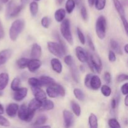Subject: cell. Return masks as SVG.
<instances>
[{"label":"cell","mask_w":128,"mask_h":128,"mask_svg":"<svg viewBox=\"0 0 128 128\" xmlns=\"http://www.w3.org/2000/svg\"><path fill=\"white\" fill-rule=\"evenodd\" d=\"M25 22L23 20L18 19L16 20L11 24L10 29V38L12 41H14L17 40L24 28Z\"/></svg>","instance_id":"obj_1"},{"label":"cell","mask_w":128,"mask_h":128,"mask_svg":"<svg viewBox=\"0 0 128 128\" xmlns=\"http://www.w3.org/2000/svg\"><path fill=\"white\" fill-rule=\"evenodd\" d=\"M86 62H88L89 67L92 72L101 73L102 68V62L98 55L95 54H88V58Z\"/></svg>","instance_id":"obj_2"},{"label":"cell","mask_w":128,"mask_h":128,"mask_svg":"<svg viewBox=\"0 0 128 128\" xmlns=\"http://www.w3.org/2000/svg\"><path fill=\"white\" fill-rule=\"evenodd\" d=\"M46 93L50 98H55L58 96L64 97L66 94V91L61 85L55 82L54 84L48 87L46 89Z\"/></svg>","instance_id":"obj_3"},{"label":"cell","mask_w":128,"mask_h":128,"mask_svg":"<svg viewBox=\"0 0 128 128\" xmlns=\"http://www.w3.org/2000/svg\"><path fill=\"white\" fill-rule=\"evenodd\" d=\"M107 22L104 16H100L98 18L96 23V32L100 40H103L106 34Z\"/></svg>","instance_id":"obj_4"},{"label":"cell","mask_w":128,"mask_h":128,"mask_svg":"<svg viewBox=\"0 0 128 128\" xmlns=\"http://www.w3.org/2000/svg\"><path fill=\"white\" fill-rule=\"evenodd\" d=\"M60 30H61L62 37L68 42V43H70V44H72L73 38H72V34H71L70 20L66 19L62 21L61 24V27H60Z\"/></svg>","instance_id":"obj_5"},{"label":"cell","mask_w":128,"mask_h":128,"mask_svg":"<svg viewBox=\"0 0 128 128\" xmlns=\"http://www.w3.org/2000/svg\"><path fill=\"white\" fill-rule=\"evenodd\" d=\"M24 6L22 4L18 5L14 0L9 2L6 11V16L8 18L16 17L22 10Z\"/></svg>","instance_id":"obj_6"},{"label":"cell","mask_w":128,"mask_h":128,"mask_svg":"<svg viewBox=\"0 0 128 128\" xmlns=\"http://www.w3.org/2000/svg\"><path fill=\"white\" fill-rule=\"evenodd\" d=\"M18 112L19 118L26 122H30L34 116V112L29 110L25 104H22L19 107Z\"/></svg>","instance_id":"obj_7"},{"label":"cell","mask_w":128,"mask_h":128,"mask_svg":"<svg viewBox=\"0 0 128 128\" xmlns=\"http://www.w3.org/2000/svg\"><path fill=\"white\" fill-rule=\"evenodd\" d=\"M48 48L50 52L55 56L58 58L63 57L64 55L66 53L67 51L64 50L63 48L61 46L59 42H48Z\"/></svg>","instance_id":"obj_8"},{"label":"cell","mask_w":128,"mask_h":128,"mask_svg":"<svg viewBox=\"0 0 128 128\" xmlns=\"http://www.w3.org/2000/svg\"><path fill=\"white\" fill-rule=\"evenodd\" d=\"M113 2L114 5L115 6V8H116V11H117L119 15L120 16L121 21H122V24H123L125 32L128 34V21L126 17V13H125V11L123 6H122V4L119 0H113Z\"/></svg>","instance_id":"obj_9"},{"label":"cell","mask_w":128,"mask_h":128,"mask_svg":"<svg viewBox=\"0 0 128 128\" xmlns=\"http://www.w3.org/2000/svg\"><path fill=\"white\" fill-rule=\"evenodd\" d=\"M28 89L26 88H20L17 91H14L13 95L14 100L16 101H21L27 96Z\"/></svg>","instance_id":"obj_10"},{"label":"cell","mask_w":128,"mask_h":128,"mask_svg":"<svg viewBox=\"0 0 128 128\" xmlns=\"http://www.w3.org/2000/svg\"><path fill=\"white\" fill-rule=\"evenodd\" d=\"M42 65V62L39 59H32L29 60L27 67L30 72H35L37 71Z\"/></svg>","instance_id":"obj_11"},{"label":"cell","mask_w":128,"mask_h":128,"mask_svg":"<svg viewBox=\"0 0 128 128\" xmlns=\"http://www.w3.org/2000/svg\"><path fill=\"white\" fill-rule=\"evenodd\" d=\"M76 55L78 59L81 62H87L88 58V52L81 46H78L76 48Z\"/></svg>","instance_id":"obj_12"},{"label":"cell","mask_w":128,"mask_h":128,"mask_svg":"<svg viewBox=\"0 0 128 128\" xmlns=\"http://www.w3.org/2000/svg\"><path fill=\"white\" fill-rule=\"evenodd\" d=\"M63 118L65 127L70 128L72 126L74 122V117L72 113L68 110H64L63 111Z\"/></svg>","instance_id":"obj_13"},{"label":"cell","mask_w":128,"mask_h":128,"mask_svg":"<svg viewBox=\"0 0 128 128\" xmlns=\"http://www.w3.org/2000/svg\"><path fill=\"white\" fill-rule=\"evenodd\" d=\"M12 51L10 49H6L0 51V66L4 64L12 55Z\"/></svg>","instance_id":"obj_14"},{"label":"cell","mask_w":128,"mask_h":128,"mask_svg":"<svg viewBox=\"0 0 128 128\" xmlns=\"http://www.w3.org/2000/svg\"><path fill=\"white\" fill-rule=\"evenodd\" d=\"M32 91V94L34 96L35 98L37 100H40V101H42L43 100L46 99V94L44 92V91L42 90H41V88H31Z\"/></svg>","instance_id":"obj_15"},{"label":"cell","mask_w":128,"mask_h":128,"mask_svg":"<svg viewBox=\"0 0 128 128\" xmlns=\"http://www.w3.org/2000/svg\"><path fill=\"white\" fill-rule=\"evenodd\" d=\"M42 54L41 47L37 43L32 44L31 51V57L32 59H39Z\"/></svg>","instance_id":"obj_16"},{"label":"cell","mask_w":128,"mask_h":128,"mask_svg":"<svg viewBox=\"0 0 128 128\" xmlns=\"http://www.w3.org/2000/svg\"><path fill=\"white\" fill-rule=\"evenodd\" d=\"M101 86V81L100 77L96 75H92L90 81V89L98 90Z\"/></svg>","instance_id":"obj_17"},{"label":"cell","mask_w":128,"mask_h":128,"mask_svg":"<svg viewBox=\"0 0 128 128\" xmlns=\"http://www.w3.org/2000/svg\"><path fill=\"white\" fill-rule=\"evenodd\" d=\"M19 106L16 103H11L7 106L6 110V114L10 117H13L17 114Z\"/></svg>","instance_id":"obj_18"},{"label":"cell","mask_w":128,"mask_h":128,"mask_svg":"<svg viewBox=\"0 0 128 128\" xmlns=\"http://www.w3.org/2000/svg\"><path fill=\"white\" fill-rule=\"evenodd\" d=\"M51 64L52 69L53 71L57 73L60 74L62 72V66L61 64V61L57 58H53L51 61Z\"/></svg>","instance_id":"obj_19"},{"label":"cell","mask_w":128,"mask_h":128,"mask_svg":"<svg viewBox=\"0 0 128 128\" xmlns=\"http://www.w3.org/2000/svg\"><path fill=\"white\" fill-rule=\"evenodd\" d=\"M41 104H42V101L37 100L36 98H34L32 100H31V101L29 103L28 106V108L31 111L35 112L36 110L41 108Z\"/></svg>","instance_id":"obj_20"},{"label":"cell","mask_w":128,"mask_h":128,"mask_svg":"<svg viewBox=\"0 0 128 128\" xmlns=\"http://www.w3.org/2000/svg\"><path fill=\"white\" fill-rule=\"evenodd\" d=\"M8 74L6 72H2L0 74V90L2 91L6 88L9 82Z\"/></svg>","instance_id":"obj_21"},{"label":"cell","mask_w":128,"mask_h":128,"mask_svg":"<svg viewBox=\"0 0 128 128\" xmlns=\"http://www.w3.org/2000/svg\"><path fill=\"white\" fill-rule=\"evenodd\" d=\"M40 81L41 82V85L45 86H50L56 82V81L53 78L47 76H41L40 78Z\"/></svg>","instance_id":"obj_22"},{"label":"cell","mask_w":128,"mask_h":128,"mask_svg":"<svg viewBox=\"0 0 128 128\" xmlns=\"http://www.w3.org/2000/svg\"><path fill=\"white\" fill-rule=\"evenodd\" d=\"M66 16V11L64 9H59L55 12L54 18L57 22H62Z\"/></svg>","instance_id":"obj_23"},{"label":"cell","mask_w":128,"mask_h":128,"mask_svg":"<svg viewBox=\"0 0 128 128\" xmlns=\"http://www.w3.org/2000/svg\"><path fill=\"white\" fill-rule=\"evenodd\" d=\"M69 67L70 68V70H71V76H72V79L74 81L76 82H79V74H78V71L77 67H76V64H75L74 62H72V64Z\"/></svg>","instance_id":"obj_24"},{"label":"cell","mask_w":128,"mask_h":128,"mask_svg":"<svg viewBox=\"0 0 128 128\" xmlns=\"http://www.w3.org/2000/svg\"><path fill=\"white\" fill-rule=\"evenodd\" d=\"M54 102L52 101L49 100H44L42 101V104H41V107L44 110H51L54 108Z\"/></svg>","instance_id":"obj_25"},{"label":"cell","mask_w":128,"mask_h":128,"mask_svg":"<svg viewBox=\"0 0 128 128\" xmlns=\"http://www.w3.org/2000/svg\"><path fill=\"white\" fill-rule=\"evenodd\" d=\"M110 46H111V48L113 50L114 52H116L118 54H122V50H121V46H120V45L119 44L117 41L114 40H111V41H110Z\"/></svg>","instance_id":"obj_26"},{"label":"cell","mask_w":128,"mask_h":128,"mask_svg":"<svg viewBox=\"0 0 128 128\" xmlns=\"http://www.w3.org/2000/svg\"><path fill=\"white\" fill-rule=\"evenodd\" d=\"M89 124H90V128H97L98 126V118L95 114L91 113L89 117Z\"/></svg>","instance_id":"obj_27"},{"label":"cell","mask_w":128,"mask_h":128,"mask_svg":"<svg viewBox=\"0 0 128 128\" xmlns=\"http://www.w3.org/2000/svg\"><path fill=\"white\" fill-rule=\"evenodd\" d=\"M71 106L74 114L76 116H80L81 113V107H80V105H79L77 102H75V101H72L71 102Z\"/></svg>","instance_id":"obj_28"},{"label":"cell","mask_w":128,"mask_h":128,"mask_svg":"<svg viewBox=\"0 0 128 128\" xmlns=\"http://www.w3.org/2000/svg\"><path fill=\"white\" fill-rule=\"evenodd\" d=\"M30 10L31 12V15L33 17L37 15L38 12V4L36 2V1H32L30 4Z\"/></svg>","instance_id":"obj_29"},{"label":"cell","mask_w":128,"mask_h":128,"mask_svg":"<svg viewBox=\"0 0 128 128\" xmlns=\"http://www.w3.org/2000/svg\"><path fill=\"white\" fill-rule=\"evenodd\" d=\"M47 120H48V117L46 116V115L44 114L40 115V116H38V118L36 119V121H35L34 123V125L38 127V126L46 123Z\"/></svg>","instance_id":"obj_30"},{"label":"cell","mask_w":128,"mask_h":128,"mask_svg":"<svg viewBox=\"0 0 128 128\" xmlns=\"http://www.w3.org/2000/svg\"><path fill=\"white\" fill-rule=\"evenodd\" d=\"M29 60H30L25 58H20L18 60L17 62H16V64L20 69H21V70L24 69L27 67Z\"/></svg>","instance_id":"obj_31"},{"label":"cell","mask_w":128,"mask_h":128,"mask_svg":"<svg viewBox=\"0 0 128 128\" xmlns=\"http://www.w3.org/2000/svg\"><path fill=\"white\" fill-rule=\"evenodd\" d=\"M28 83L32 88H41L42 86L40 80L36 78H30L28 80Z\"/></svg>","instance_id":"obj_32"},{"label":"cell","mask_w":128,"mask_h":128,"mask_svg":"<svg viewBox=\"0 0 128 128\" xmlns=\"http://www.w3.org/2000/svg\"><path fill=\"white\" fill-rule=\"evenodd\" d=\"M75 4L74 0H67L66 3V10L68 13L71 14L75 8Z\"/></svg>","instance_id":"obj_33"},{"label":"cell","mask_w":128,"mask_h":128,"mask_svg":"<svg viewBox=\"0 0 128 128\" xmlns=\"http://www.w3.org/2000/svg\"><path fill=\"white\" fill-rule=\"evenodd\" d=\"M20 85H21V80L20 78H16L12 80L11 84V90L14 91H17L18 89L20 88Z\"/></svg>","instance_id":"obj_34"},{"label":"cell","mask_w":128,"mask_h":128,"mask_svg":"<svg viewBox=\"0 0 128 128\" xmlns=\"http://www.w3.org/2000/svg\"><path fill=\"white\" fill-rule=\"evenodd\" d=\"M74 94L75 97L80 101H82L84 100V94L83 91L81 90L78 88H76L74 90Z\"/></svg>","instance_id":"obj_35"},{"label":"cell","mask_w":128,"mask_h":128,"mask_svg":"<svg viewBox=\"0 0 128 128\" xmlns=\"http://www.w3.org/2000/svg\"><path fill=\"white\" fill-rule=\"evenodd\" d=\"M106 3V0H96L94 4L95 5V8L96 10L101 11L104 10Z\"/></svg>","instance_id":"obj_36"},{"label":"cell","mask_w":128,"mask_h":128,"mask_svg":"<svg viewBox=\"0 0 128 128\" xmlns=\"http://www.w3.org/2000/svg\"><path fill=\"white\" fill-rule=\"evenodd\" d=\"M101 92L106 97H109L111 94V89L108 85H103L101 86Z\"/></svg>","instance_id":"obj_37"},{"label":"cell","mask_w":128,"mask_h":128,"mask_svg":"<svg viewBox=\"0 0 128 128\" xmlns=\"http://www.w3.org/2000/svg\"><path fill=\"white\" fill-rule=\"evenodd\" d=\"M109 126L111 128H121V125H120V122L114 118L110 119L108 121Z\"/></svg>","instance_id":"obj_38"},{"label":"cell","mask_w":128,"mask_h":128,"mask_svg":"<svg viewBox=\"0 0 128 128\" xmlns=\"http://www.w3.org/2000/svg\"><path fill=\"white\" fill-rule=\"evenodd\" d=\"M77 34L79 38V40H80V42L82 44H85V37L84 34L82 33V31L80 30V28H77Z\"/></svg>","instance_id":"obj_39"},{"label":"cell","mask_w":128,"mask_h":128,"mask_svg":"<svg viewBox=\"0 0 128 128\" xmlns=\"http://www.w3.org/2000/svg\"><path fill=\"white\" fill-rule=\"evenodd\" d=\"M0 125L4 127H8L10 126V121L6 118L1 116V114H0Z\"/></svg>","instance_id":"obj_40"},{"label":"cell","mask_w":128,"mask_h":128,"mask_svg":"<svg viewBox=\"0 0 128 128\" xmlns=\"http://www.w3.org/2000/svg\"><path fill=\"white\" fill-rule=\"evenodd\" d=\"M41 25L43 26L44 28H48L49 26H50V19L47 16H44L42 19H41Z\"/></svg>","instance_id":"obj_41"},{"label":"cell","mask_w":128,"mask_h":128,"mask_svg":"<svg viewBox=\"0 0 128 128\" xmlns=\"http://www.w3.org/2000/svg\"><path fill=\"white\" fill-rule=\"evenodd\" d=\"M64 61L66 63V64L68 65V66H71L72 62H74L73 59H72V56L71 55H67V56H65L64 58Z\"/></svg>","instance_id":"obj_42"},{"label":"cell","mask_w":128,"mask_h":128,"mask_svg":"<svg viewBox=\"0 0 128 128\" xmlns=\"http://www.w3.org/2000/svg\"><path fill=\"white\" fill-rule=\"evenodd\" d=\"M81 15L82 20L87 21L88 20V12L85 6H82L81 9Z\"/></svg>","instance_id":"obj_43"},{"label":"cell","mask_w":128,"mask_h":128,"mask_svg":"<svg viewBox=\"0 0 128 128\" xmlns=\"http://www.w3.org/2000/svg\"><path fill=\"white\" fill-rule=\"evenodd\" d=\"M92 74H88L85 77L84 80V84L88 88L90 89V81H91V79L92 76Z\"/></svg>","instance_id":"obj_44"},{"label":"cell","mask_w":128,"mask_h":128,"mask_svg":"<svg viewBox=\"0 0 128 128\" xmlns=\"http://www.w3.org/2000/svg\"><path fill=\"white\" fill-rule=\"evenodd\" d=\"M128 79V76L126 74H120L116 78V80H117L118 82H123V81H126Z\"/></svg>","instance_id":"obj_45"},{"label":"cell","mask_w":128,"mask_h":128,"mask_svg":"<svg viewBox=\"0 0 128 128\" xmlns=\"http://www.w3.org/2000/svg\"><path fill=\"white\" fill-rule=\"evenodd\" d=\"M87 41H88V44L89 47L93 51H95V46L94 45L93 42L92 41V39H91V37L90 36V35H88L87 36Z\"/></svg>","instance_id":"obj_46"},{"label":"cell","mask_w":128,"mask_h":128,"mask_svg":"<svg viewBox=\"0 0 128 128\" xmlns=\"http://www.w3.org/2000/svg\"><path fill=\"white\" fill-rule=\"evenodd\" d=\"M104 80L106 83L110 84L111 82V75L110 72H106L104 74Z\"/></svg>","instance_id":"obj_47"},{"label":"cell","mask_w":128,"mask_h":128,"mask_svg":"<svg viewBox=\"0 0 128 128\" xmlns=\"http://www.w3.org/2000/svg\"><path fill=\"white\" fill-rule=\"evenodd\" d=\"M121 92L123 95H127L128 93V84L126 82L124 84L122 85L121 86Z\"/></svg>","instance_id":"obj_48"},{"label":"cell","mask_w":128,"mask_h":128,"mask_svg":"<svg viewBox=\"0 0 128 128\" xmlns=\"http://www.w3.org/2000/svg\"><path fill=\"white\" fill-rule=\"evenodd\" d=\"M109 60L111 62H114L116 60V56L115 53L114 52V51H110L109 52Z\"/></svg>","instance_id":"obj_49"},{"label":"cell","mask_w":128,"mask_h":128,"mask_svg":"<svg viewBox=\"0 0 128 128\" xmlns=\"http://www.w3.org/2000/svg\"><path fill=\"white\" fill-rule=\"evenodd\" d=\"M118 105V99H116V98H112V100H111V108H112V110H115V109L117 108Z\"/></svg>","instance_id":"obj_50"},{"label":"cell","mask_w":128,"mask_h":128,"mask_svg":"<svg viewBox=\"0 0 128 128\" xmlns=\"http://www.w3.org/2000/svg\"><path fill=\"white\" fill-rule=\"evenodd\" d=\"M4 36V31L2 22H1V20H0V39H2Z\"/></svg>","instance_id":"obj_51"},{"label":"cell","mask_w":128,"mask_h":128,"mask_svg":"<svg viewBox=\"0 0 128 128\" xmlns=\"http://www.w3.org/2000/svg\"><path fill=\"white\" fill-rule=\"evenodd\" d=\"M20 1H21V4H22L23 6H24L28 2L29 0H20Z\"/></svg>","instance_id":"obj_52"},{"label":"cell","mask_w":128,"mask_h":128,"mask_svg":"<svg viewBox=\"0 0 128 128\" xmlns=\"http://www.w3.org/2000/svg\"><path fill=\"white\" fill-rule=\"evenodd\" d=\"M75 4H76L77 6H80V4H81V2H82V0H74Z\"/></svg>","instance_id":"obj_53"},{"label":"cell","mask_w":128,"mask_h":128,"mask_svg":"<svg viewBox=\"0 0 128 128\" xmlns=\"http://www.w3.org/2000/svg\"><path fill=\"white\" fill-rule=\"evenodd\" d=\"M96 0H88V3L90 6H92L94 4V2Z\"/></svg>","instance_id":"obj_54"},{"label":"cell","mask_w":128,"mask_h":128,"mask_svg":"<svg viewBox=\"0 0 128 128\" xmlns=\"http://www.w3.org/2000/svg\"><path fill=\"white\" fill-rule=\"evenodd\" d=\"M4 113V108L2 105L0 103V114H2Z\"/></svg>","instance_id":"obj_55"},{"label":"cell","mask_w":128,"mask_h":128,"mask_svg":"<svg viewBox=\"0 0 128 128\" xmlns=\"http://www.w3.org/2000/svg\"><path fill=\"white\" fill-rule=\"evenodd\" d=\"M128 94H127V95H126V97H125V100H124V103H125V105H126V106H128Z\"/></svg>","instance_id":"obj_56"},{"label":"cell","mask_w":128,"mask_h":128,"mask_svg":"<svg viewBox=\"0 0 128 128\" xmlns=\"http://www.w3.org/2000/svg\"><path fill=\"white\" fill-rule=\"evenodd\" d=\"M128 44H126L124 46V50L125 52H126V54H128Z\"/></svg>","instance_id":"obj_57"},{"label":"cell","mask_w":128,"mask_h":128,"mask_svg":"<svg viewBox=\"0 0 128 128\" xmlns=\"http://www.w3.org/2000/svg\"><path fill=\"white\" fill-rule=\"evenodd\" d=\"M0 1L2 3H7L8 2V0H0Z\"/></svg>","instance_id":"obj_58"},{"label":"cell","mask_w":128,"mask_h":128,"mask_svg":"<svg viewBox=\"0 0 128 128\" xmlns=\"http://www.w3.org/2000/svg\"><path fill=\"white\" fill-rule=\"evenodd\" d=\"M64 0H58V2L59 4H61L62 2H63Z\"/></svg>","instance_id":"obj_59"},{"label":"cell","mask_w":128,"mask_h":128,"mask_svg":"<svg viewBox=\"0 0 128 128\" xmlns=\"http://www.w3.org/2000/svg\"><path fill=\"white\" fill-rule=\"evenodd\" d=\"M1 10H2V2L0 1V11H1Z\"/></svg>","instance_id":"obj_60"},{"label":"cell","mask_w":128,"mask_h":128,"mask_svg":"<svg viewBox=\"0 0 128 128\" xmlns=\"http://www.w3.org/2000/svg\"><path fill=\"white\" fill-rule=\"evenodd\" d=\"M2 94H3V93H2V91H1V90H0V96H2Z\"/></svg>","instance_id":"obj_61"},{"label":"cell","mask_w":128,"mask_h":128,"mask_svg":"<svg viewBox=\"0 0 128 128\" xmlns=\"http://www.w3.org/2000/svg\"><path fill=\"white\" fill-rule=\"evenodd\" d=\"M33 1H40V0H33Z\"/></svg>","instance_id":"obj_62"}]
</instances>
